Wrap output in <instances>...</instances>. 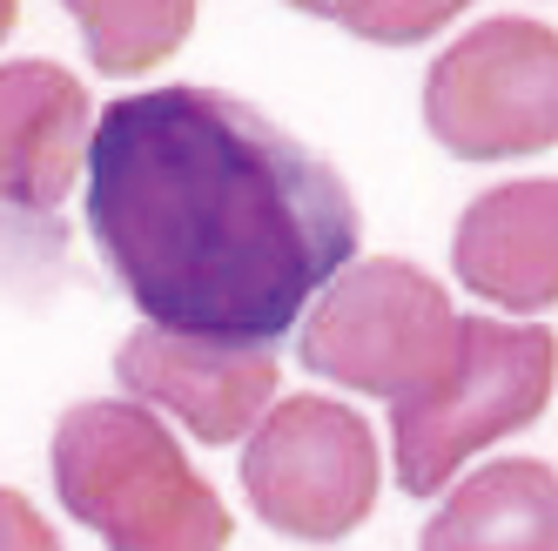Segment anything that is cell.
I'll return each instance as SVG.
<instances>
[{"label": "cell", "mask_w": 558, "mask_h": 551, "mask_svg": "<svg viewBox=\"0 0 558 551\" xmlns=\"http://www.w3.org/2000/svg\"><path fill=\"white\" fill-rule=\"evenodd\" d=\"M88 235L142 323L276 350L356 262L343 175L222 88L114 95L88 148Z\"/></svg>", "instance_id": "cell-1"}, {"label": "cell", "mask_w": 558, "mask_h": 551, "mask_svg": "<svg viewBox=\"0 0 558 551\" xmlns=\"http://www.w3.org/2000/svg\"><path fill=\"white\" fill-rule=\"evenodd\" d=\"M54 498L108 551H229L235 525L189 464L169 417L135 397H88L54 424Z\"/></svg>", "instance_id": "cell-2"}, {"label": "cell", "mask_w": 558, "mask_h": 551, "mask_svg": "<svg viewBox=\"0 0 558 551\" xmlns=\"http://www.w3.org/2000/svg\"><path fill=\"white\" fill-rule=\"evenodd\" d=\"M464 350V309L411 256H356L310 303L296 330V364L356 397L417 404L451 377Z\"/></svg>", "instance_id": "cell-3"}, {"label": "cell", "mask_w": 558, "mask_h": 551, "mask_svg": "<svg viewBox=\"0 0 558 551\" xmlns=\"http://www.w3.org/2000/svg\"><path fill=\"white\" fill-rule=\"evenodd\" d=\"M558 390V336L518 317H464L451 377L390 411V470L404 498H445L477 451L532 430Z\"/></svg>", "instance_id": "cell-4"}, {"label": "cell", "mask_w": 558, "mask_h": 551, "mask_svg": "<svg viewBox=\"0 0 558 551\" xmlns=\"http://www.w3.org/2000/svg\"><path fill=\"white\" fill-rule=\"evenodd\" d=\"M424 128L458 162L558 148V27L532 14L477 21L424 68Z\"/></svg>", "instance_id": "cell-5"}, {"label": "cell", "mask_w": 558, "mask_h": 551, "mask_svg": "<svg viewBox=\"0 0 558 551\" xmlns=\"http://www.w3.org/2000/svg\"><path fill=\"white\" fill-rule=\"evenodd\" d=\"M384 451L364 411L324 390L276 397L243 444V491L256 518L303 544H337L377 511Z\"/></svg>", "instance_id": "cell-6"}, {"label": "cell", "mask_w": 558, "mask_h": 551, "mask_svg": "<svg viewBox=\"0 0 558 551\" xmlns=\"http://www.w3.org/2000/svg\"><path fill=\"white\" fill-rule=\"evenodd\" d=\"M114 383L155 417H175L195 444H250V430L276 411L283 364H276V350L175 336L142 323L114 350Z\"/></svg>", "instance_id": "cell-7"}, {"label": "cell", "mask_w": 558, "mask_h": 551, "mask_svg": "<svg viewBox=\"0 0 558 551\" xmlns=\"http://www.w3.org/2000/svg\"><path fill=\"white\" fill-rule=\"evenodd\" d=\"M95 122V95L61 61L0 68V216L54 222L74 182H88Z\"/></svg>", "instance_id": "cell-8"}, {"label": "cell", "mask_w": 558, "mask_h": 551, "mask_svg": "<svg viewBox=\"0 0 558 551\" xmlns=\"http://www.w3.org/2000/svg\"><path fill=\"white\" fill-rule=\"evenodd\" d=\"M451 276L492 309L532 323L558 309V175H525L471 195L451 229Z\"/></svg>", "instance_id": "cell-9"}, {"label": "cell", "mask_w": 558, "mask_h": 551, "mask_svg": "<svg viewBox=\"0 0 558 551\" xmlns=\"http://www.w3.org/2000/svg\"><path fill=\"white\" fill-rule=\"evenodd\" d=\"M417 551H558V464L492 457L437 498Z\"/></svg>", "instance_id": "cell-10"}, {"label": "cell", "mask_w": 558, "mask_h": 551, "mask_svg": "<svg viewBox=\"0 0 558 551\" xmlns=\"http://www.w3.org/2000/svg\"><path fill=\"white\" fill-rule=\"evenodd\" d=\"M61 14L82 27L88 68L108 82H135V74L162 68L189 34L203 0H61Z\"/></svg>", "instance_id": "cell-11"}, {"label": "cell", "mask_w": 558, "mask_h": 551, "mask_svg": "<svg viewBox=\"0 0 558 551\" xmlns=\"http://www.w3.org/2000/svg\"><path fill=\"white\" fill-rule=\"evenodd\" d=\"M464 8L471 0H384V14H377V27L364 34V41L371 48H417V41H430V34H445Z\"/></svg>", "instance_id": "cell-12"}, {"label": "cell", "mask_w": 558, "mask_h": 551, "mask_svg": "<svg viewBox=\"0 0 558 551\" xmlns=\"http://www.w3.org/2000/svg\"><path fill=\"white\" fill-rule=\"evenodd\" d=\"M0 551H61L54 525L41 518V504L14 485H0Z\"/></svg>", "instance_id": "cell-13"}, {"label": "cell", "mask_w": 558, "mask_h": 551, "mask_svg": "<svg viewBox=\"0 0 558 551\" xmlns=\"http://www.w3.org/2000/svg\"><path fill=\"white\" fill-rule=\"evenodd\" d=\"M283 8H296V14H316V21H337V27H350L356 41L377 27V14H384V0H283Z\"/></svg>", "instance_id": "cell-14"}, {"label": "cell", "mask_w": 558, "mask_h": 551, "mask_svg": "<svg viewBox=\"0 0 558 551\" xmlns=\"http://www.w3.org/2000/svg\"><path fill=\"white\" fill-rule=\"evenodd\" d=\"M14 21H21V0H0V41L14 34Z\"/></svg>", "instance_id": "cell-15"}]
</instances>
